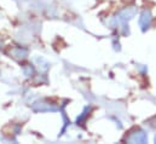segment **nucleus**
Returning a JSON list of instances; mask_svg holds the SVG:
<instances>
[{
    "label": "nucleus",
    "instance_id": "obj_3",
    "mask_svg": "<svg viewBox=\"0 0 156 144\" xmlns=\"http://www.w3.org/2000/svg\"><path fill=\"white\" fill-rule=\"evenodd\" d=\"M155 142H156V137H155Z\"/></svg>",
    "mask_w": 156,
    "mask_h": 144
},
{
    "label": "nucleus",
    "instance_id": "obj_1",
    "mask_svg": "<svg viewBox=\"0 0 156 144\" xmlns=\"http://www.w3.org/2000/svg\"><path fill=\"white\" fill-rule=\"evenodd\" d=\"M150 23H151V12H150L149 10H145V11L142 13L140 18H139V26L142 27L143 31H145V29L149 28Z\"/></svg>",
    "mask_w": 156,
    "mask_h": 144
},
{
    "label": "nucleus",
    "instance_id": "obj_2",
    "mask_svg": "<svg viewBox=\"0 0 156 144\" xmlns=\"http://www.w3.org/2000/svg\"><path fill=\"white\" fill-rule=\"evenodd\" d=\"M131 142H134V143H145L148 141V137H147V133L143 132V131H139L138 133H133L129 138Z\"/></svg>",
    "mask_w": 156,
    "mask_h": 144
}]
</instances>
